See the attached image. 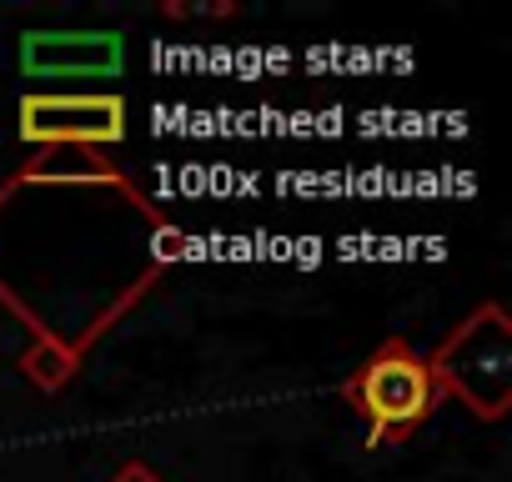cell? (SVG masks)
<instances>
[{"mask_svg": "<svg viewBox=\"0 0 512 482\" xmlns=\"http://www.w3.org/2000/svg\"><path fill=\"white\" fill-rule=\"evenodd\" d=\"M121 66H126L121 31H26L21 36V71L41 81L116 76Z\"/></svg>", "mask_w": 512, "mask_h": 482, "instance_id": "277c9868", "label": "cell"}, {"mask_svg": "<svg viewBox=\"0 0 512 482\" xmlns=\"http://www.w3.org/2000/svg\"><path fill=\"white\" fill-rule=\"evenodd\" d=\"M442 392L462 397L482 422H497L512 397V332L497 302H482L467 322L447 332V342L427 357Z\"/></svg>", "mask_w": 512, "mask_h": 482, "instance_id": "7a4b0ae2", "label": "cell"}, {"mask_svg": "<svg viewBox=\"0 0 512 482\" xmlns=\"http://www.w3.org/2000/svg\"><path fill=\"white\" fill-rule=\"evenodd\" d=\"M111 482H166V477H161L156 467H146V462H126V467H121Z\"/></svg>", "mask_w": 512, "mask_h": 482, "instance_id": "5b68a950", "label": "cell"}, {"mask_svg": "<svg viewBox=\"0 0 512 482\" xmlns=\"http://www.w3.org/2000/svg\"><path fill=\"white\" fill-rule=\"evenodd\" d=\"M342 397L367 422V447H392V442H407L442 407L447 392H442L432 362L407 337H387L342 382Z\"/></svg>", "mask_w": 512, "mask_h": 482, "instance_id": "6da1fadb", "label": "cell"}, {"mask_svg": "<svg viewBox=\"0 0 512 482\" xmlns=\"http://www.w3.org/2000/svg\"><path fill=\"white\" fill-rule=\"evenodd\" d=\"M21 141L51 146V151H91L126 141V101L111 91L96 96H61V91H31L16 106Z\"/></svg>", "mask_w": 512, "mask_h": 482, "instance_id": "3957f363", "label": "cell"}]
</instances>
